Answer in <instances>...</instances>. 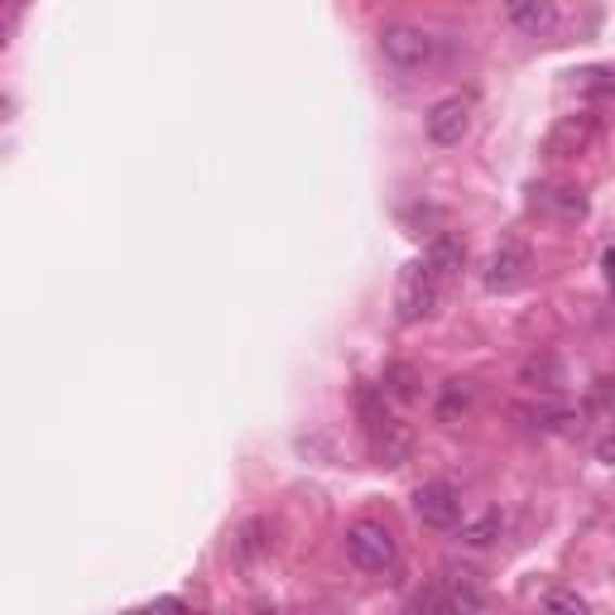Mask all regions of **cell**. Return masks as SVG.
I'll list each match as a JSON object with an SVG mask.
<instances>
[{"mask_svg":"<svg viewBox=\"0 0 615 615\" xmlns=\"http://www.w3.org/2000/svg\"><path fill=\"white\" fill-rule=\"evenodd\" d=\"M380 59L395 73H433L443 63V39L419 25H385L380 29Z\"/></svg>","mask_w":615,"mask_h":615,"instance_id":"1","label":"cell"},{"mask_svg":"<svg viewBox=\"0 0 615 615\" xmlns=\"http://www.w3.org/2000/svg\"><path fill=\"white\" fill-rule=\"evenodd\" d=\"M342 548H346V558H351L361 573H371V577H385V573H395V567H399V543H395V534H389L385 524H375V520L346 524Z\"/></svg>","mask_w":615,"mask_h":615,"instance_id":"2","label":"cell"},{"mask_svg":"<svg viewBox=\"0 0 615 615\" xmlns=\"http://www.w3.org/2000/svg\"><path fill=\"white\" fill-rule=\"evenodd\" d=\"M443 284H447V279L433 270L423 255H419V260H409L405 274H399L395 318L405 322V328H413V322H423V318H433V308H438V298H443Z\"/></svg>","mask_w":615,"mask_h":615,"instance_id":"3","label":"cell"},{"mask_svg":"<svg viewBox=\"0 0 615 615\" xmlns=\"http://www.w3.org/2000/svg\"><path fill=\"white\" fill-rule=\"evenodd\" d=\"M510 413L524 433H534V438H581V409L558 405L553 395L524 399V405H514Z\"/></svg>","mask_w":615,"mask_h":615,"instance_id":"4","label":"cell"},{"mask_svg":"<svg viewBox=\"0 0 615 615\" xmlns=\"http://www.w3.org/2000/svg\"><path fill=\"white\" fill-rule=\"evenodd\" d=\"M413 514H419L423 529L452 534V529H457V520L466 514V505H462V490H457L452 481H423V486L413 490Z\"/></svg>","mask_w":615,"mask_h":615,"instance_id":"5","label":"cell"},{"mask_svg":"<svg viewBox=\"0 0 615 615\" xmlns=\"http://www.w3.org/2000/svg\"><path fill=\"white\" fill-rule=\"evenodd\" d=\"M466 130H472V102L466 97H443L423 116V136L438 144V150H457L466 140Z\"/></svg>","mask_w":615,"mask_h":615,"instance_id":"6","label":"cell"},{"mask_svg":"<svg viewBox=\"0 0 615 615\" xmlns=\"http://www.w3.org/2000/svg\"><path fill=\"white\" fill-rule=\"evenodd\" d=\"M231 563L241 567V573H255V567L260 563H270V553H274V524L270 520H260V514H255V520H245V524H236V529H231Z\"/></svg>","mask_w":615,"mask_h":615,"instance_id":"7","label":"cell"},{"mask_svg":"<svg viewBox=\"0 0 615 615\" xmlns=\"http://www.w3.org/2000/svg\"><path fill=\"white\" fill-rule=\"evenodd\" d=\"M520 284H529V251L520 241H505L486 260V289L490 294H514Z\"/></svg>","mask_w":615,"mask_h":615,"instance_id":"8","label":"cell"},{"mask_svg":"<svg viewBox=\"0 0 615 615\" xmlns=\"http://www.w3.org/2000/svg\"><path fill=\"white\" fill-rule=\"evenodd\" d=\"M371 457H375V466H405L409 462V452H413V433H409V423H399L395 413L389 419H380L371 423Z\"/></svg>","mask_w":615,"mask_h":615,"instance_id":"9","label":"cell"},{"mask_svg":"<svg viewBox=\"0 0 615 615\" xmlns=\"http://www.w3.org/2000/svg\"><path fill=\"white\" fill-rule=\"evenodd\" d=\"M505 15L524 39H548L558 29V5L553 0H505Z\"/></svg>","mask_w":615,"mask_h":615,"instance_id":"10","label":"cell"},{"mask_svg":"<svg viewBox=\"0 0 615 615\" xmlns=\"http://www.w3.org/2000/svg\"><path fill=\"white\" fill-rule=\"evenodd\" d=\"M591 140H597V116H591V111L563 116L553 126V136H548V154H553V159H573V154H581Z\"/></svg>","mask_w":615,"mask_h":615,"instance_id":"11","label":"cell"},{"mask_svg":"<svg viewBox=\"0 0 615 615\" xmlns=\"http://www.w3.org/2000/svg\"><path fill=\"white\" fill-rule=\"evenodd\" d=\"M443 597H447V611H486L490 606V591L476 581V573H457V567H447L443 573Z\"/></svg>","mask_w":615,"mask_h":615,"instance_id":"12","label":"cell"},{"mask_svg":"<svg viewBox=\"0 0 615 615\" xmlns=\"http://www.w3.org/2000/svg\"><path fill=\"white\" fill-rule=\"evenodd\" d=\"M534 207H543L548 217H558V221H581L587 217V193H581V188H539V193H534Z\"/></svg>","mask_w":615,"mask_h":615,"instance_id":"13","label":"cell"},{"mask_svg":"<svg viewBox=\"0 0 615 615\" xmlns=\"http://www.w3.org/2000/svg\"><path fill=\"white\" fill-rule=\"evenodd\" d=\"M457 543H466V548H490V543H500V534H505V514L500 510H486V514H476V520H457Z\"/></svg>","mask_w":615,"mask_h":615,"instance_id":"14","label":"cell"},{"mask_svg":"<svg viewBox=\"0 0 615 615\" xmlns=\"http://www.w3.org/2000/svg\"><path fill=\"white\" fill-rule=\"evenodd\" d=\"M423 260H428L443 279H452V274L466 265V241L452 236V231H438V236L428 241V251H423Z\"/></svg>","mask_w":615,"mask_h":615,"instance_id":"15","label":"cell"},{"mask_svg":"<svg viewBox=\"0 0 615 615\" xmlns=\"http://www.w3.org/2000/svg\"><path fill=\"white\" fill-rule=\"evenodd\" d=\"M476 405V380H447V385L438 389V419L443 423H457V419H466Z\"/></svg>","mask_w":615,"mask_h":615,"instance_id":"16","label":"cell"},{"mask_svg":"<svg viewBox=\"0 0 615 615\" xmlns=\"http://www.w3.org/2000/svg\"><path fill=\"white\" fill-rule=\"evenodd\" d=\"M520 380L543 389V395H558V389H563V361H558V356H534V361H524Z\"/></svg>","mask_w":615,"mask_h":615,"instance_id":"17","label":"cell"},{"mask_svg":"<svg viewBox=\"0 0 615 615\" xmlns=\"http://www.w3.org/2000/svg\"><path fill=\"white\" fill-rule=\"evenodd\" d=\"M380 389H385V399H399V405H409V399L419 395V375H413V366H389L385 380H380Z\"/></svg>","mask_w":615,"mask_h":615,"instance_id":"18","label":"cell"},{"mask_svg":"<svg viewBox=\"0 0 615 615\" xmlns=\"http://www.w3.org/2000/svg\"><path fill=\"white\" fill-rule=\"evenodd\" d=\"M577 77V92L597 97V102H606L611 97V73L606 68H587V73H573Z\"/></svg>","mask_w":615,"mask_h":615,"instance_id":"19","label":"cell"},{"mask_svg":"<svg viewBox=\"0 0 615 615\" xmlns=\"http://www.w3.org/2000/svg\"><path fill=\"white\" fill-rule=\"evenodd\" d=\"M409 611H447V597H443V581L438 587H423L409 597Z\"/></svg>","mask_w":615,"mask_h":615,"instance_id":"20","label":"cell"},{"mask_svg":"<svg viewBox=\"0 0 615 615\" xmlns=\"http://www.w3.org/2000/svg\"><path fill=\"white\" fill-rule=\"evenodd\" d=\"M543 606H553V611H577V615H587V601H581L577 591H548V597H543Z\"/></svg>","mask_w":615,"mask_h":615,"instance_id":"21","label":"cell"},{"mask_svg":"<svg viewBox=\"0 0 615 615\" xmlns=\"http://www.w3.org/2000/svg\"><path fill=\"white\" fill-rule=\"evenodd\" d=\"M597 457H601V462H611V438H606V433L597 438Z\"/></svg>","mask_w":615,"mask_h":615,"instance_id":"22","label":"cell"}]
</instances>
